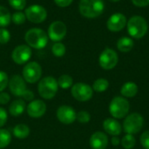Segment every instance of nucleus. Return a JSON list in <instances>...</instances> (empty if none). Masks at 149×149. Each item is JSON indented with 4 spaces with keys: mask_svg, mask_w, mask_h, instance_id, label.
Instances as JSON below:
<instances>
[{
    "mask_svg": "<svg viewBox=\"0 0 149 149\" xmlns=\"http://www.w3.org/2000/svg\"><path fill=\"white\" fill-rule=\"evenodd\" d=\"M10 92L16 97H21L24 100L31 101L34 100V93L32 91L27 89L26 82L24 78L18 74L12 75L9 79L8 84Z\"/></svg>",
    "mask_w": 149,
    "mask_h": 149,
    "instance_id": "f257e3e1",
    "label": "nucleus"
},
{
    "mask_svg": "<svg viewBox=\"0 0 149 149\" xmlns=\"http://www.w3.org/2000/svg\"><path fill=\"white\" fill-rule=\"evenodd\" d=\"M79 13L87 18L100 17L105 10L104 0H80L79 3Z\"/></svg>",
    "mask_w": 149,
    "mask_h": 149,
    "instance_id": "f03ea898",
    "label": "nucleus"
},
{
    "mask_svg": "<svg viewBox=\"0 0 149 149\" xmlns=\"http://www.w3.org/2000/svg\"><path fill=\"white\" fill-rule=\"evenodd\" d=\"M127 32L130 37L141 39L146 36L148 31V24L147 20L141 16H133L127 23Z\"/></svg>",
    "mask_w": 149,
    "mask_h": 149,
    "instance_id": "7ed1b4c3",
    "label": "nucleus"
},
{
    "mask_svg": "<svg viewBox=\"0 0 149 149\" xmlns=\"http://www.w3.org/2000/svg\"><path fill=\"white\" fill-rule=\"evenodd\" d=\"M24 39L30 47L40 50L47 45L49 38L45 31L38 28H32L25 33Z\"/></svg>",
    "mask_w": 149,
    "mask_h": 149,
    "instance_id": "20e7f679",
    "label": "nucleus"
},
{
    "mask_svg": "<svg viewBox=\"0 0 149 149\" xmlns=\"http://www.w3.org/2000/svg\"><path fill=\"white\" fill-rule=\"evenodd\" d=\"M130 110L129 101L122 96H115L109 104V113L113 119L120 120L125 118Z\"/></svg>",
    "mask_w": 149,
    "mask_h": 149,
    "instance_id": "39448f33",
    "label": "nucleus"
},
{
    "mask_svg": "<svg viewBox=\"0 0 149 149\" xmlns=\"http://www.w3.org/2000/svg\"><path fill=\"white\" fill-rule=\"evenodd\" d=\"M58 90V81L52 76H47L39 80L38 85V92L44 100L53 99Z\"/></svg>",
    "mask_w": 149,
    "mask_h": 149,
    "instance_id": "423d86ee",
    "label": "nucleus"
},
{
    "mask_svg": "<svg viewBox=\"0 0 149 149\" xmlns=\"http://www.w3.org/2000/svg\"><path fill=\"white\" fill-rule=\"evenodd\" d=\"M144 126V118L139 113H133L127 114L123 121L122 128L126 134H136L141 131Z\"/></svg>",
    "mask_w": 149,
    "mask_h": 149,
    "instance_id": "0eeeda50",
    "label": "nucleus"
},
{
    "mask_svg": "<svg viewBox=\"0 0 149 149\" xmlns=\"http://www.w3.org/2000/svg\"><path fill=\"white\" fill-rule=\"evenodd\" d=\"M42 67L41 65L35 61L27 63L23 68L22 77L26 83L34 84L41 79L42 77Z\"/></svg>",
    "mask_w": 149,
    "mask_h": 149,
    "instance_id": "6e6552de",
    "label": "nucleus"
},
{
    "mask_svg": "<svg viewBox=\"0 0 149 149\" xmlns=\"http://www.w3.org/2000/svg\"><path fill=\"white\" fill-rule=\"evenodd\" d=\"M71 93L76 100L79 102H86L93 98V90L88 84L79 82L72 85L71 87Z\"/></svg>",
    "mask_w": 149,
    "mask_h": 149,
    "instance_id": "1a4fd4ad",
    "label": "nucleus"
},
{
    "mask_svg": "<svg viewBox=\"0 0 149 149\" xmlns=\"http://www.w3.org/2000/svg\"><path fill=\"white\" fill-rule=\"evenodd\" d=\"M119 62V56L117 52L109 47H107L102 51L99 57V64L104 70L109 71L113 69Z\"/></svg>",
    "mask_w": 149,
    "mask_h": 149,
    "instance_id": "9d476101",
    "label": "nucleus"
},
{
    "mask_svg": "<svg viewBox=\"0 0 149 149\" xmlns=\"http://www.w3.org/2000/svg\"><path fill=\"white\" fill-rule=\"evenodd\" d=\"M26 19L34 24H40L47 17V11L45 7L39 4H32L25 9Z\"/></svg>",
    "mask_w": 149,
    "mask_h": 149,
    "instance_id": "9b49d317",
    "label": "nucleus"
},
{
    "mask_svg": "<svg viewBox=\"0 0 149 149\" xmlns=\"http://www.w3.org/2000/svg\"><path fill=\"white\" fill-rule=\"evenodd\" d=\"M67 28L65 23L62 21H54L52 22L48 28V38L53 42L61 41L66 35Z\"/></svg>",
    "mask_w": 149,
    "mask_h": 149,
    "instance_id": "f8f14e48",
    "label": "nucleus"
},
{
    "mask_svg": "<svg viewBox=\"0 0 149 149\" xmlns=\"http://www.w3.org/2000/svg\"><path fill=\"white\" fill-rule=\"evenodd\" d=\"M31 57V49L29 45H17L11 52V59L17 65L27 64Z\"/></svg>",
    "mask_w": 149,
    "mask_h": 149,
    "instance_id": "ddd939ff",
    "label": "nucleus"
},
{
    "mask_svg": "<svg viewBox=\"0 0 149 149\" xmlns=\"http://www.w3.org/2000/svg\"><path fill=\"white\" fill-rule=\"evenodd\" d=\"M56 116L60 123L65 125H70L76 120L77 113L71 106L63 105L57 109Z\"/></svg>",
    "mask_w": 149,
    "mask_h": 149,
    "instance_id": "4468645a",
    "label": "nucleus"
},
{
    "mask_svg": "<svg viewBox=\"0 0 149 149\" xmlns=\"http://www.w3.org/2000/svg\"><path fill=\"white\" fill-rule=\"evenodd\" d=\"M127 17L120 12H116L111 15L108 18L107 22V27L110 31L118 32L122 31L127 26Z\"/></svg>",
    "mask_w": 149,
    "mask_h": 149,
    "instance_id": "2eb2a0df",
    "label": "nucleus"
},
{
    "mask_svg": "<svg viewBox=\"0 0 149 149\" xmlns=\"http://www.w3.org/2000/svg\"><path fill=\"white\" fill-rule=\"evenodd\" d=\"M26 112L31 118H40L44 116L46 112V104L42 100H33L26 106Z\"/></svg>",
    "mask_w": 149,
    "mask_h": 149,
    "instance_id": "dca6fc26",
    "label": "nucleus"
},
{
    "mask_svg": "<svg viewBox=\"0 0 149 149\" xmlns=\"http://www.w3.org/2000/svg\"><path fill=\"white\" fill-rule=\"evenodd\" d=\"M89 144L92 149H106L108 146V137L105 133L97 131L91 135Z\"/></svg>",
    "mask_w": 149,
    "mask_h": 149,
    "instance_id": "f3484780",
    "label": "nucleus"
},
{
    "mask_svg": "<svg viewBox=\"0 0 149 149\" xmlns=\"http://www.w3.org/2000/svg\"><path fill=\"white\" fill-rule=\"evenodd\" d=\"M103 129L109 135L118 136L122 132V126L116 119L107 118L103 121Z\"/></svg>",
    "mask_w": 149,
    "mask_h": 149,
    "instance_id": "a211bd4d",
    "label": "nucleus"
},
{
    "mask_svg": "<svg viewBox=\"0 0 149 149\" xmlns=\"http://www.w3.org/2000/svg\"><path fill=\"white\" fill-rule=\"evenodd\" d=\"M26 109V104L24 100H16L9 107V113L13 117H18L24 113Z\"/></svg>",
    "mask_w": 149,
    "mask_h": 149,
    "instance_id": "6ab92c4d",
    "label": "nucleus"
},
{
    "mask_svg": "<svg viewBox=\"0 0 149 149\" xmlns=\"http://www.w3.org/2000/svg\"><path fill=\"white\" fill-rule=\"evenodd\" d=\"M120 93L124 98H134L138 93V86L136 83L128 81L126 82L120 88Z\"/></svg>",
    "mask_w": 149,
    "mask_h": 149,
    "instance_id": "aec40b11",
    "label": "nucleus"
},
{
    "mask_svg": "<svg viewBox=\"0 0 149 149\" xmlns=\"http://www.w3.org/2000/svg\"><path fill=\"white\" fill-rule=\"evenodd\" d=\"M134 46V40L129 37H122L117 41V48L121 52H129Z\"/></svg>",
    "mask_w": 149,
    "mask_h": 149,
    "instance_id": "412c9836",
    "label": "nucleus"
},
{
    "mask_svg": "<svg viewBox=\"0 0 149 149\" xmlns=\"http://www.w3.org/2000/svg\"><path fill=\"white\" fill-rule=\"evenodd\" d=\"M12 134L17 139H25L30 134V127L25 124H17L14 127Z\"/></svg>",
    "mask_w": 149,
    "mask_h": 149,
    "instance_id": "4be33fe9",
    "label": "nucleus"
},
{
    "mask_svg": "<svg viewBox=\"0 0 149 149\" xmlns=\"http://www.w3.org/2000/svg\"><path fill=\"white\" fill-rule=\"evenodd\" d=\"M109 87V82L107 79H104V78H100L97 79L93 84V90L96 93H103L105 91L107 90V88Z\"/></svg>",
    "mask_w": 149,
    "mask_h": 149,
    "instance_id": "5701e85b",
    "label": "nucleus"
},
{
    "mask_svg": "<svg viewBox=\"0 0 149 149\" xmlns=\"http://www.w3.org/2000/svg\"><path fill=\"white\" fill-rule=\"evenodd\" d=\"M11 15L7 8L0 5V27H5L10 24Z\"/></svg>",
    "mask_w": 149,
    "mask_h": 149,
    "instance_id": "b1692460",
    "label": "nucleus"
},
{
    "mask_svg": "<svg viewBox=\"0 0 149 149\" xmlns=\"http://www.w3.org/2000/svg\"><path fill=\"white\" fill-rule=\"evenodd\" d=\"M57 81H58V88H61V89H69L73 85V79L68 74H63V75H61L57 79Z\"/></svg>",
    "mask_w": 149,
    "mask_h": 149,
    "instance_id": "393cba45",
    "label": "nucleus"
},
{
    "mask_svg": "<svg viewBox=\"0 0 149 149\" xmlns=\"http://www.w3.org/2000/svg\"><path fill=\"white\" fill-rule=\"evenodd\" d=\"M11 141V134L9 130L0 128V149L7 148Z\"/></svg>",
    "mask_w": 149,
    "mask_h": 149,
    "instance_id": "a878e982",
    "label": "nucleus"
},
{
    "mask_svg": "<svg viewBox=\"0 0 149 149\" xmlns=\"http://www.w3.org/2000/svg\"><path fill=\"white\" fill-rule=\"evenodd\" d=\"M120 144L125 149H133L136 145V139L133 134H127L122 137Z\"/></svg>",
    "mask_w": 149,
    "mask_h": 149,
    "instance_id": "bb28decb",
    "label": "nucleus"
},
{
    "mask_svg": "<svg viewBox=\"0 0 149 149\" xmlns=\"http://www.w3.org/2000/svg\"><path fill=\"white\" fill-rule=\"evenodd\" d=\"M66 49H65V45L60 42H56L52 47V52L55 57L60 58L63 57L65 54Z\"/></svg>",
    "mask_w": 149,
    "mask_h": 149,
    "instance_id": "cd10ccee",
    "label": "nucleus"
},
{
    "mask_svg": "<svg viewBox=\"0 0 149 149\" xmlns=\"http://www.w3.org/2000/svg\"><path fill=\"white\" fill-rule=\"evenodd\" d=\"M76 120L81 124H86L91 120V115L87 111H79L77 113Z\"/></svg>",
    "mask_w": 149,
    "mask_h": 149,
    "instance_id": "c85d7f7f",
    "label": "nucleus"
},
{
    "mask_svg": "<svg viewBox=\"0 0 149 149\" xmlns=\"http://www.w3.org/2000/svg\"><path fill=\"white\" fill-rule=\"evenodd\" d=\"M26 17L25 14L21 11H17L11 15V21L16 24H22L25 22Z\"/></svg>",
    "mask_w": 149,
    "mask_h": 149,
    "instance_id": "c756f323",
    "label": "nucleus"
},
{
    "mask_svg": "<svg viewBox=\"0 0 149 149\" xmlns=\"http://www.w3.org/2000/svg\"><path fill=\"white\" fill-rule=\"evenodd\" d=\"M9 3L13 9L22 10L26 6V0H9Z\"/></svg>",
    "mask_w": 149,
    "mask_h": 149,
    "instance_id": "7c9ffc66",
    "label": "nucleus"
},
{
    "mask_svg": "<svg viewBox=\"0 0 149 149\" xmlns=\"http://www.w3.org/2000/svg\"><path fill=\"white\" fill-rule=\"evenodd\" d=\"M9 79L7 73L3 71H0V93L3 92V90L8 86Z\"/></svg>",
    "mask_w": 149,
    "mask_h": 149,
    "instance_id": "2f4dec72",
    "label": "nucleus"
},
{
    "mask_svg": "<svg viewBox=\"0 0 149 149\" xmlns=\"http://www.w3.org/2000/svg\"><path fill=\"white\" fill-rule=\"evenodd\" d=\"M10 39V34L5 28H0V44H7Z\"/></svg>",
    "mask_w": 149,
    "mask_h": 149,
    "instance_id": "473e14b6",
    "label": "nucleus"
},
{
    "mask_svg": "<svg viewBox=\"0 0 149 149\" xmlns=\"http://www.w3.org/2000/svg\"><path fill=\"white\" fill-rule=\"evenodd\" d=\"M140 141L144 148L149 149V130L143 132V134L141 135Z\"/></svg>",
    "mask_w": 149,
    "mask_h": 149,
    "instance_id": "72a5a7b5",
    "label": "nucleus"
},
{
    "mask_svg": "<svg viewBox=\"0 0 149 149\" xmlns=\"http://www.w3.org/2000/svg\"><path fill=\"white\" fill-rule=\"evenodd\" d=\"M7 120H8V114L6 110L3 107H0V128L6 124Z\"/></svg>",
    "mask_w": 149,
    "mask_h": 149,
    "instance_id": "f704fd0d",
    "label": "nucleus"
},
{
    "mask_svg": "<svg viewBox=\"0 0 149 149\" xmlns=\"http://www.w3.org/2000/svg\"><path fill=\"white\" fill-rule=\"evenodd\" d=\"M10 100V96L5 93V92H1L0 93V104L1 105H6L9 103Z\"/></svg>",
    "mask_w": 149,
    "mask_h": 149,
    "instance_id": "c9c22d12",
    "label": "nucleus"
},
{
    "mask_svg": "<svg viewBox=\"0 0 149 149\" xmlns=\"http://www.w3.org/2000/svg\"><path fill=\"white\" fill-rule=\"evenodd\" d=\"M132 3L134 5L139 8L147 7L149 5V0H132Z\"/></svg>",
    "mask_w": 149,
    "mask_h": 149,
    "instance_id": "e433bc0d",
    "label": "nucleus"
},
{
    "mask_svg": "<svg viewBox=\"0 0 149 149\" xmlns=\"http://www.w3.org/2000/svg\"><path fill=\"white\" fill-rule=\"evenodd\" d=\"M73 0H54V3L61 8H65L67 6H69Z\"/></svg>",
    "mask_w": 149,
    "mask_h": 149,
    "instance_id": "4c0bfd02",
    "label": "nucleus"
},
{
    "mask_svg": "<svg viewBox=\"0 0 149 149\" xmlns=\"http://www.w3.org/2000/svg\"><path fill=\"white\" fill-rule=\"evenodd\" d=\"M111 141H112V145L114 147H117L120 144V140L118 136H113Z\"/></svg>",
    "mask_w": 149,
    "mask_h": 149,
    "instance_id": "58836bf2",
    "label": "nucleus"
},
{
    "mask_svg": "<svg viewBox=\"0 0 149 149\" xmlns=\"http://www.w3.org/2000/svg\"><path fill=\"white\" fill-rule=\"evenodd\" d=\"M109 1H111V2H113V3H117V2H120V0H109Z\"/></svg>",
    "mask_w": 149,
    "mask_h": 149,
    "instance_id": "ea45409f",
    "label": "nucleus"
}]
</instances>
